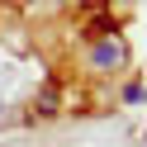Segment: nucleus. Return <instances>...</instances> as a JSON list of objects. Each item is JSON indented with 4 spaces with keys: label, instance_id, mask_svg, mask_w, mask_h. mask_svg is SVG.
Here are the masks:
<instances>
[{
    "label": "nucleus",
    "instance_id": "nucleus-1",
    "mask_svg": "<svg viewBox=\"0 0 147 147\" xmlns=\"http://www.w3.org/2000/svg\"><path fill=\"white\" fill-rule=\"evenodd\" d=\"M128 62V48H123V38H114V33H105V38L95 43V52H90V67L95 71H119Z\"/></svg>",
    "mask_w": 147,
    "mask_h": 147
}]
</instances>
